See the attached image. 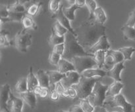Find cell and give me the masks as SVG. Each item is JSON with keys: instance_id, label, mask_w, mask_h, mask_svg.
Listing matches in <instances>:
<instances>
[{"instance_id": "1", "label": "cell", "mask_w": 135, "mask_h": 112, "mask_svg": "<svg viewBox=\"0 0 135 112\" xmlns=\"http://www.w3.org/2000/svg\"><path fill=\"white\" fill-rule=\"evenodd\" d=\"M79 44L88 52L102 37L105 35V26L95 21H86L75 30Z\"/></svg>"}, {"instance_id": "2", "label": "cell", "mask_w": 135, "mask_h": 112, "mask_svg": "<svg viewBox=\"0 0 135 112\" xmlns=\"http://www.w3.org/2000/svg\"><path fill=\"white\" fill-rule=\"evenodd\" d=\"M65 50L62 58L67 60H72L73 58L76 56H92L94 55L87 52L79 44L76 36L68 31L65 35Z\"/></svg>"}, {"instance_id": "3", "label": "cell", "mask_w": 135, "mask_h": 112, "mask_svg": "<svg viewBox=\"0 0 135 112\" xmlns=\"http://www.w3.org/2000/svg\"><path fill=\"white\" fill-rule=\"evenodd\" d=\"M104 106L108 112H133L134 106L128 102L122 94L106 97Z\"/></svg>"}, {"instance_id": "4", "label": "cell", "mask_w": 135, "mask_h": 112, "mask_svg": "<svg viewBox=\"0 0 135 112\" xmlns=\"http://www.w3.org/2000/svg\"><path fill=\"white\" fill-rule=\"evenodd\" d=\"M100 79V77L87 78L81 76L79 82L73 86V88H74L77 93L76 98L80 100L87 99L92 93L96 83Z\"/></svg>"}, {"instance_id": "5", "label": "cell", "mask_w": 135, "mask_h": 112, "mask_svg": "<svg viewBox=\"0 0 135 112\" xmlns=\"http://www.w3.org/2000/svg\"><path fill=\"white\" fill-rule=\"evenodd\" d=\"M109 86V85L103 84L100 79L96 83L92 93L87 98L94 107L104 106Z\"/></svg>"}, {"instance_id": "6", "label": "cell", "mask_w": 135, "mask_h": 112, "mask_svg": "<svg viewBox=\"0 0 135 112\" xmlns=\"http://www.w3.org/2000/svg\"><path fill=\"white\" fill-rule=\"evenodd\" d=\"M76 72L81 74L84 71L92 68H97L98 64L94 57L92 56H76L71 60Z\"/></svg>"}, {"instance_id": "7", "label": "cell", "mask_w": 135, "mask_h": 112, "mask_svg": "<svg viewBox=\"0 0 135 112\" xmlns=\"http://www.w3.org/2000/svg\"><path fill=\"white\" fill-rule=\"evenodd\" d=\"M12 43L20 52H26L32 45V35L24 29L16 34Z\"/></svg>"}, {"instance_id": "8", "label": "cell", "mask_w": 135, "mask_h": 112, "mask_svg": "<svg viewBox=\"0 0 135 112\" xmlns=\"http://www.w3.org/2000/svg\"><path fill=\"white\" fill-rule=\"evenodd\" d=\"M80 77H81V75L79 74L77 72L71 71L65 73V77L62 79L60 82L61 83L62 85L65 89H68L73 87V85L77 84L80 81Z\"/></svg>"}, {"instance_id": "9", "label": "cell", "mask_w": 135, "mask_h": 112, "mask_svg": "<svg viewBox=\"0 0 135 112\" xmlns=\"http://www.w3.org/2000/svg\"><path fill=\"white\" fill-rule=\"evenodd\" d=\"M10 86L9 84H5L1 87L0 91V108L1 111L9 112L7 103L10 98Z\"/></svg>"}, {"instance_id": "10", "label": "cell", "mask_w": 135, "mask_h": 112, "mask_svg": "<svg viewBox=\"0 0 135 112\" xmlns=\"http://www.w3.org/2000/svg\"><path fill=\"white\" fill-rule=\"evenodd\" d=\"M63 5H61V7L60 8H59V10H58L57 13L54 16V18H55V19L57 20V21L59 22L62 26H64L69 32H71V34H73L76 37L75 30H74L73 28H72L71 24H70V20L65 17V14H63Z\"/></svg>"}, {"instance_id": "11", "label": "cell", "mask_w": 135, "mask_h": 112, "mask_svg": "<svg viewBox=\"0 0 135 112\" xmlns=\"http://www.w3.org/2000/svg\"><path fill=\"white\" fill-rule=\"evenodd\" d=\"M22 100L15 97L11 93H10V98L7 103L8 110L9 112H22Z\"/></svg>"}, {"instance_id": "12", "label": "cell", "mask_w": 135, "mask_h": 112, "mask_svg": "<svg viewBox=\"0 0 135 112\" xmlns=\"http://www.w3.org/2000/svg\"><path fill=\"white\" fill-rule=\"evenodd\" d=\"M110 49V45H109V42L108 41V38L105 35L102 37L98 41L92 46L89 51H88V53L92 54V55H94L97 51H108Z\"/></svg>"}, {"instance_id": "13", "label": "cell", "mask_w": 135, "mask_h": 112, "mask_svg": "<svg viewBox=\"0 0 135 112\" xmlns=\"http://www.w3.org/2000/svg\"><path fill=\"white\" fill-rule=\"evenodd\" d=\"M125 68L123 62L115 64L112 70L107 72V76L113 79L115 81H121V72Z\"/></svg>"}, {"instance_id": "14", "label": "cell", "mask_w": 135, "mask_h": 112, "mask_svg": "<svg viewBox=\"0 0 135 112\" xmlns=\"http://www.w3.org/2000/svg\"><path fill=\"white\" fill-rule=\"evenodd\" d=\"M81 76L87 78H94L95 77H99L100 78L107 76V72L100 68H92L84 71L81 73Z\"/></svg>"}, {"instance_id": "15", "label": "cell", "mask_w": 135, "mask_h": 112, "mask_svg": "<svg viewBox=\"0 0 135 112\" xmlns=\"http://www.w3.org/2000/svg\"><path fill=\"white\" fill-rule=\"evenodd\" d=\"M22 100L25 101L26 104L30 106V108L34 109L36 106V98L35 93L33 91H27L26 93L20 94Z\"/></svg>"}, {"instance_id": "16", "label": "cell", "mask_w": 135, "mask_h": 112, "mask_svg": "<svg viewBox=\"0 0 135 112\" xmlns=\"http://www.w3.org/2000/svg\"><path fill=\"white\" fill-rule=\"evenodd\" d=\"M124 87V85L120 81H114L113 83L109 85L108 91L106 93V97H115L120 94Z\"/></svg>"}, {"instance_id": "17", "label": "cell", "mask_w": 135, "mask_h": 112, "mask_svg": "<svg viewBox=\"0 0 135 112\" xmlns=\"http://www.w3.org/2000/svg\"><path fill=\"white\" fill-rule=\"evenodd\" d=\"M58 72L63 74H65L67 72L71 71H75V67L71 62L65 60L64 58H61L57 64Z\"/></svg>"}, {"instance_id": "18", "label": "cell", "mask_w": 135, "mask_h": 112, "mask_svg": "<svg viewBox=\"0 0 135 112\" xmlns=\"http://www.w3.org/2000/svg\"><path fill=\"white\" fill-rule=\"evenodd\" d=\"M36 77L38 79V83H39V86L44 88H48L50 89V79H49L48 75L47 74V72L42 70H38L36 73Z\"/></svg>"}, {"instance_id": "19", "label": "cell", "mask_w": 135, "mask_h": 112, "mask_svg": "<svg viewBox=\"0 0 135 112\" xmlns=\"http://www.w3.org/2000/svg\"><path fill=\"white\" fill-rule=\"evenodd\" d=\"M26 79H27L28 90V91H33L34 88L39 85L38 79H37L36 76H34V73H33L32 67H30V70H29L28 74L27 77H26Z\"/></svg>"}, {"instance_id": "20", "label": "cell", "mask_w": 135, "mask_h": 112, "mask_svg": "<svg viewBox=\"0 0 135 112\" xmlns=\"http://www.w3.org/2000/svg\"><path fill=\"white\" fill-rule=\"evenodd\" d=\"M46 72L50 79V86L55 85L56 83L60 82L65 76V74H63L58 71H47Z\"/></svg>"}, {"instance_id": "21", "label": "cell", "mask_w": 135, "mask_h": 112, "mask_svg": "<svg viewBox=\"0 0 135 112\" xmlns=\"http://www.w3.org/2000/svg\"><path fill=\"white\" fill-rule=\"evenodd\" d=\"M106 20L107 17L105 15V13L104 12V9L102 7H97V9L95 10L94 13L93 20L97 22V23L104 25Z\"/></svg>"}, {"instance_id": "22", "label": "cell", "mask_w": 135, "mask_h": 112, "mask_svg": "<svg viewBox=\"0 0 135 112\" xmlns=\"http://www.w3.org/2000/svg\"><path fill=\"white\" fill-rule=\"evenodd\" d=\"M26 15L25 13H15V12L9 11V17L6 19L1 20L2 22H10V21H15V22H22L24 17Z\"/></svg>"}, {"instance_id": "23", "label": "cell", "mask_w": 135, "mask_h": 112, "mask_svg": "<svg viewBox=\"0 0 135 112\" xmlns=\"http://www.w3.org/2000/svg\"><path fill=\"white\" fill-rule=\"evenodd\" d=\"M79 9H81V8L76 6L75 4L71 5L70 7H63V14L69 20H74L75 18V10Z\"/></svg>"}, {"instance_id": "24", "label": "cell", "mask_w": 135, "mask_h": 112, "mask_svg": "<svg viewBox=\"0 0 135 112\" xmlns=\"http://www.w3.org/2000/svg\"><path fill=\"white\" fill-rule=\"evenodd\" d=\"M106 51H98L94 54V58L98 64V67L100 69H103L105 62V56H106Z\"/></svg>"}, {"instance_id": "25", "label": "cell", "mask_w": 135, "mask_h": 112, "mask_svg": "<svg viewBox=\"0 0 135 112\" xmlns=\"http://www.w3.org/2000/svg\"><path fill=\"white\" fill-rule=\"evenodd\" d=\"M106 54L108 55H110L113 58L115 64L122 62H124V60H125L123 55L120 51H119L118 50L117 51H114V50L109 49L108 51H107Z\"/></svg>"}, {"instance_id": "26", "label": "cell", "mask_w": 135, "mask_h": 112, "mask_svg": "<svg viewBox=\"0 0 135 112\" xmlns=\"http://www.w3.org/2000/svg\"><path fill=\"white\" fill-rule=\"evenodd\" d=\"M7 6L9 11L15 13H25L26 11V7L24 5V3L21 1H17L15 3Z\"/></svg>"}, {"instance_id": "27", "label": "cell", "mask_w": 135, "mask_h": 112, "mask_svg": "<svg viewBox=\"0 0 135 112\" xmlns=\"http://www.w3.org/2000/svg\"><path fill=\"white\" fill-rule=\"evenodd\" d=\"M121 30L123 33V37L125 39L135 40V29L134 28L125 25L122 27Z\"/></svg>"}, {"instance_id": "28", "label": "cell", "mask_w": 135, "mask_h": 112, "mask_svg": "<svg viewBox=\"0 0 135 112\" xmlns=\"http://www.w3.org/2000/svg\"><path fill=\"white\" fill-rule=\"evenodd\" d=\"M22 23L25 30H28V29L36 30L37 28V26L35 22H34V20L30 16L28 15V14H26L24 17L23 19L22 20Z\"/></svg>"}, {"instance_id": "29", "label": "cell", "mask_w": 135, "mask_h": 112, "mask_svg": "<svg viewBox=\"0 0 135 112\" xmlns=\"http://www.w3.org/2000/svg\"><path fill=\"white\" fill-rule=\"evenodd\" d=\"M15 90L19 94L26 93L28 90L27 79L26 78H22L17 82L15 85Z\"/></svg>"}, {"instance_id": "30", "label": "cell", "mask_w": 135, "mask_h": 112, "mask_svg": "<svg viewBox=\"0 0 135 112\" xmlns=\"http://www.w3.org/2000/svg\"><path fill=\"white\" fill-rule=\"evenodd\" d=\"M65 41V36H59V35H56V34L54 32H53V31L51 36L49 38V43H50V45H51L52 47H54V46L57 45L64 43Z\"/></svg>"}, {"instance_id": "31", "label": "cell", "mask_w": 135, "mask_h": 112, "mask_svg": "<svg viewBox=\"0 0 135 112\" xmlns=\"http://www.w3.org/2000/svg\"><path fill=\"white\" fill-rule=\"evenodd\" d=\"M52 31L55 33L56 35L62 37L65 36V34H67L69 31L64 27V26H62L59 22L57 21V22L54 24V26H53Z\"/></svg>"}, {"instance_id": "32", "label": "cell", "mask_w": 135, "mask_h": 112, "mask_svg": "<svg viewBox=\"0 0 135 112\" xmlns=\"http://www.w3.org/2000/svg\"><path fill=\"white\" fill-rule=\"evenodd\" d=\"M43 5L42 2L39 3H34L32 4L30 7L26 10L27 14L29 16H36L40 12V10L41 9V7Z\"/></svg>"}, {"instance_id": "33", "label": "cell", "mask_w": 135, "mask_h": 112, "mask_svg": "<svg viewBox=\"0 0 135 112\" xmlns=\"http://www.w3.org/2000/svg\"><path fill=\"white\" fill-rule=\"evenodd\" d=\"M86 5L90 11V17L88 20L92 21L94 19V13L97 9L96 2L94 0H86Z\"/></svg>"}, {"instance_id": "34", "label": "cell", "mask_w": 135, "mask_h": 112, "mask_svg": "<svg viewBox=\"0 0 135 112\" xmlns=\"http://www.w3.org/2000/svg\"><path fill=\"white\" fill-rule=\"evenodd\" d=\"M33 92L35 93L36 95L38 94L41 98H44L50 95V89H48V88L42 87L38 85L36 87L34 88V89L33 90Z\"/></svg>"}, {"instance_id": "35", "label": "cell", "mask_w": 135, "mask_h": 112, "mask_svg": "<svg viewBox=\"0 0 135 112\" xmlns=\"http://www.w3.org/2000/svg\"><path fill=\"white\" fill-rule=\"evenodd\" d=\"M119 51L121 52L123 55L124 58L125 60H131L132 58V55L133 52L135 51V49L132 47H122V48H119L118 49Z\"/></svg>"}, {"instance_id": "36", "label": "cell", "mask_w": 135, "mask_h": 112, "mask_svg": "<svg viewBox=\"0 0 135 112\" xmlns=\"http://www.w3.org/2000/svg\"><path fill=\"white\" fill-rule=\"evenodd\" d=\"M80 106L84 112H93L94 110V107L90 103L88 99L80 100Z\"/></svg>"}, {"instance_id": "37", "label": "cell", "mask_w": 135, "mask_h": 112, "mask_svg": "<svg viewBox=\"0 0 135 112\" xmlns=\"http://www.w3.org/2000/svg\"><path fill=\"white\" fill-rule=\"evenodd\" d=\"M115 65V64L113 58H112L110 55H108L106 54L105 62H104V68H103L102 70L106 71V72H108V71H109L110 70H112Z\"/></svg>"}, {"instance_id": "38", "label": "cell", "mask_w": 135, "mask_h": 112, "mask_svg": "<svg viewBox=\"0 0 135 112\" xmlns=\"http://www.w3.org/2000/svg\"><path fill=\"white\" fill-rule=\"evenodd\" d=\"M60 1L57 0H51L49 2V10L51 13L56 14L60 8Z\"/></svg>"}, {"instance_id": "39", "label": "cell", "mask_w": 135, "mask_h": 112, "mask_svg": "<svg viewBox=\"0 0 135 112\" xmlns=\"http://www.w3.org/2000/svg\"><path fill=\"white\" fill-rule=\"evenodd\" d=\"M9 33L5 31H1V35H0V46L3 47H9L11 45V43L7 39V35Z\"/></svg>"}, {"instance_id": "40", "label": "cell", "mask_w": 135, "mask_h": 112, "mask_svg": "<svg viewBox=\"0 0 135 112\" xmlns=\"http://www.w3.org/2000/svg\"><path fill=\"white\" fill-rule=\"evenodd\" d=\"M61 58V55H58V54L55 53V52H51L50 53V56H49V61L53 65L57 66L58 63H59V62L60 61Z\"/></svg>"}, {"instance_id": "41", "label": "cell", "mask_w": 135, "mask_h": 112, "mask_svg": "<svg viewBox=\"0 0 135 112\" xmlns=\"http://www.w3.org/2000/svg\"><path fill=\"white\" fill-rule=\"evenodd\" d=\"M9 10L8 9V6L5 5H0V16H1V20L6 19L9 17Z\"/></svg>"}, {"instance_id": "42", "label": "cell", "mask_w": 135, "mask_h": 112, "mask_svg": "<svg viewBox=\"0 0 135 112\" xmlns=\"http://www.w3.org/2000/svg\"><path fill=\"white\" fill-rule=\"evenodd\" d=\"M54 89H55V90L59 93V95L66 98V89L63 87L61 83L59 82L55 84V88H54Z\"/></svg>"}, {"instance_id": "43", "label": "cell", "mask_w": 135, "mask_h": 112, "mask_svg": "<svg viewBox=\"0 0 135 112\" xmlns=\"http://www.w3.org/2000/svg\"><path fill=\"white\" fill-rule=\"evenodd\" d=\"M54 88H55V85H51V86H50V93L49 97H50V99L52 100H57L59 98L60 95H59V93L55 90Z\"/></svg>"}, {"instance_id": "44", "label": "cell", "mask_w": 135, "mask_h": 112, "mask_svg": "<svg viewBox=\"0 0 135 112\" xmlns=\"http://www.w3.org/2000/svg\"><path fill=\"white\" fill-rule=\"evenodd\" d=\"M65 50V44L64 43H62V44L57 45L53 47V50L52 52H55V53L58 54V55H63V52H64Z\"/></svg>"}, {"instance_id": "45", "label": "cell", "mask_w": 135, "mask_h": 112, "mask_svg": "<svg viewBox=\"0 0 135 112\" xmlns=\"http://www.w3.org/2000/svg\"><path fill=\"white\" fill-rule=\"evenodd\" d=\"M66 95H67V98L69 97V98H75L77 97V93L74 88L71 87L66 89Z\"/></svg>"}, {"instance_id": "46", "label": "cell", "mask_w": 135, "mask_h": 112, "mask_svg": "<svg viewBox=\"0 0 135 112\" xmlns=\"http://www.w3.org/2000/svg\"><path fill=\"white\" fill-rule=\"evenodd\" d=\"M126 25L127 26H131V27H133L135 25V10H133L131 13L129 19H128L127 22L126 23Z\"/></svg>"}, {"instance_id": "47", "label": "cell", "mask_w": 135, "mask_h": 112, "mask_svg": "<svg viewBox=\"0 0 135 112\" xmlns=\"http://www.w3.org/2000/svg\"><path fill=\"white\" fill-rule=\"evenodd\" d=\"M70 112H84L83 108H81V106L79 105V106H73L72 107L70 108L69 110Z\"/></svg>"}, {"instance_id": "48", "label": "cell", "mask_w": 135, "mask_h": 112, "mask_svg": "<svg viewBox=\"0 0 135 112\" xmlns=\"http://www.w3.org/2000/svg\"><path fill=\"white\" fill-rule=\"evenodd\" d=\"M93 112H108L104 106H97L94 107V110Z\"/></svg>"}, {"instance_id": "49", "label": "cell", "mask_w": 135, "mask_h": 112, "mask_svg": "<svg viewBox=\"0 0 135 112\" xmlns=\"http://www.w3.org/2000/svg\"><path fill=\"white\" fill-rule=\"evenodd\" d=\"M75 4L76 6L81 8L82 7L84 6V5H86V0H75Z\"/></svg>"}, {"instance_id": "50", "label": "cell", "mask_w": 135, "mask_h": 112, "mask_svg": "<svg viewBox=\"0 0 135 112\" xmlns=\"http://www.w3.org/2000/svg\"><path fill=\"white\" fill-rule=\"evenodd\" d=\"M55 112H70L69 111H63V110H59V111H57Z\"/></svg>"}, {"instance_id": "51", "label": "cell", "mask_w": 135, "mask_h": 112, "mask_svg": "<svg viewBox=\"0 0 135 112\" xmlns=\"http://www.w3.org/2000/svg\"><path fill=\"white\" fill-rule=\"evenodd\" d=\"M133 28H134L135 29V25H134V26H133Z\"/></svg>"}, {"instance_id": "52", "label": "cell", "mask_w": 135, "mask_h": 112, "mask_svg": "<svg viewBox=\"0 0 135 112\" xmlns=\"http://www.w3.org/2000/svg\"><path fill=\"white\" fill-rule=\"evenodd\" d=\"M1 112H4V111H1Z\"/></svg>"}, {"instance_id": "53", "label": "cell", "mask_w": 135, "mask_h": 112, "mask_svg": "<svg viewBox=\"0 0 135 112\" xmlns=\"http://www.w3.org/2000/svg\"><path fill=\"white\" fill-rule=\"evenodd\" d=\"M113 112H115V111H113Z\"/></svg>"}]
</instances>
